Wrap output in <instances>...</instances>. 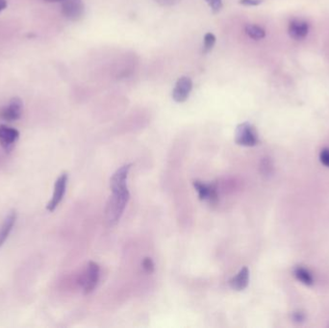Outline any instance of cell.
Returning a JSON list of instances; mask_svg holds the SVG:
<instances>
[{
  "label": "cell",
  "instance_id": "cell-1",
  "mask_svg": "<svg viewBox=\"0 0 329 328\" xmlns=\"http://www.w3.org/2000/svg\"><path fill=\"white\" fill-rule=\"evenodd\" d=\"M112 192L113 194L110 196L106 205L105 215L110 224H116L117 222H119L127 205L130 193L127 187L114 189L112 190Z\"/></svg>",
  "mask_w": 329,
  "mask_h": 328
},
{
  "label": "cell",
  "instance_id": "cell-2",
  "mask_svg": "<svg viewBox=\"0 0 329 328\" xmlns=\"http://www.w3.org/2000/svg\"><path fill=\"white\" fill-rule=\"evenodd\" d=\"M235 143L242 146H257L259 144V137L256 128L249 122L239 124L235 132Z\"/></svg>",
  "mask_w": 329,
  "mask_h": 328
},
{
  "label": "cell",
  "instance_id": "cell-3",
  "mask_svg": "<svg viewBox=\"0 0 329 328\" xmlns=\"http://www.w3.org/2000/svg\"><path fill=\"white\" fill-rule=\"evenodd\" d=\"M100 279V266L95 262H89L81 278L83 292L88 294L92 292Z\"/></svg>",
  "mask_w": 329,
  "mask_h": 328
},
{
  "label": "cell",
  "instance_id": "cell-4",
  "mask_svg": "<svg viewBox=\"0 0 329 328\" xmlns=\"http://www.w3.org/2000/svg\"><path fill=\"white\" fill-rule=\"evenodd\" d=\"M192 185L198 191L201 201H208L210 204H217L219 201L217 183H204L200 180H193Z\"/></svg>",
  "mask_w": 329,
  "mask_h": 328
},
{
  "label": "cell",
  "instance_id": "cell-5",
  "mask_svg": "<svg viewBox=\"0 0 329 328\" xmlns=\"http://www.w3.org/2000/svg\"><path fill=\"white\" fill-rule=\"evenodd\" d=\"M23 112V103L19 97H13L7 105L0 108V119L14 121L20 119Z\"/></svg>",
  "mask_w": 329,
  "mask_h": 328
},
{
  "label": "cell",
  "instance_id": "cell-6",
  "mask_svg": "<svg viewBox=\"0 0 329 328\" xmlns=\"http://www.w3.org/2000/svg\"><path fill=\"white\" fill-rule=\"evenodd\" d=\"M62 13L64 18L72 21H78L85 14V5L82 0H64Z\"/></svg>",
  "mask_w": 329,
  "mask_h": 328
},
{
  "label": "cell",
  "instance_id": "cell-7",
  "mask_svg": "<svg viewBox=\"0 0 329 328\" xmlns=\"http://www.w3.org/2000/svg\"><path fill=\"white\" fill-rule=\"evenodd\" d=\"M68 179L69 175L68 173H62L58 179L56 180L54 186V192L52 195V199L48 202L46 209L49 212H53L58 205L63 201L64 193H65V189H67V184H68Z\"/></svg>",
  "mask_w": 329,
  "mask_h": 328
},
{
  "label": "cell",
  "instance_id": "cell-8",
  "mask_svg": "<svg viewBox=\"0 0 329 328\" xmlns=\"http://www.w3.org/2000/svg\"><path fill=\"white\" fill-rule=\"evenodd\" d=\"M192 89V79L188 76L180 77L175 84L173 91V99L177 103H183L188 100Z\"/></svg>",
  "mask_w": 329,
  "mask_h": 328
},
{
  "label": "cell",
  "instance_id": "cell-9",
  "mask_svg": "<svg viewBox=\"0 0 329 328\" xmlns=\"http://www.w3.org/2000/svg\"><path fill=\"white\" fill-rule=\"evenodd\" d=\"M19 138V132L15 128L7 125H0V145L10 152Z\"/></svg>",
  "mask_w": 329,
  "mask_h": 328
},
{
  "label": "cell",
  "instance_id": "cell-10",
  "mask_svg": "<svg viewBox=\"0 0 329 328\" xmlns=\"http://www.w3.org/2000/svg\"><path fill=\"white\" fill-rule=\"evenodd\" d=\"M310 31V25L303 19H292L289 24L288 32L290 37L295 41H302L308 36Z\"/></svg>",
  "mask_w": 329,
  "mask_h": 328
},
{
  "label": "cell",
  "instance_id": "cell-11",
  "mask_svg": "<svg viewBox=\"0 0 329 328\" xmlns=\"http://www.w3.org/2000/svg\"><path fill=\"white\" fill-rule=\"evenodd\" d=\"M131 164L124 165L120 167L117 172L113 174V176L110 179V187L111 190L113 189H119V188H124L127 187V176L129 171L131 169Z\"/></svg>",
  "mask_w": 329,
  "mask_h": 328
},
{
  "label": "cell",
  "instance_id": "cell-12",
  "mask_svg": "<svg viewBox=\"0 0 329 328\" xmlns=\"http://www.w3.org/2000/svg\"><path fill=\"white\" fill-rule=\"evenodd\" d=\"M249 283V270L244 267L235 276L229 279L228 284L231 289L235 291H243L247 288Z\"/></svg>",
  "mask_w": 329,
  "mask_h": 328
},
{
  "label": "cell",
  "instance_id": "cell-13",
  "mask_svg": "<svg viewBox=\"0 0 329 328\" xmlns=\"http://www.w3.org/2000/svg\"><path fill=\"white\" fill-rule=\"evenodd\" d=\"M17 220V214L15 211L9 213V215L3 220L0 225V247L4 245L5 241L9 237L10 233L14 227Z\"/></svg>",
  "mask_w": 329,
  "mask_h": 328
},
{
  "label": "cell",
  "instance_id": "cell-14",
  "mask_svg": "<svg viewBox=\"0 0 329 328\" xmlns=\"http://www.w3.org/2000/svg\"><path fill=\"white\" fill-rule=\"evenodd\" d=\"M293 275H294V277L300 282H302V284H304L306 286H312L315 283V280H314V277H313L312 274H311L308 270H306L303 267H297V268H294V270H293Z\"/></svg>",
  "mask_w": 329,
  "mask_h": 328
},
{
  "label": "cell",
  "instance_id": "cell-15",
  "mask_svg": "<svg viewBox=\"0 0 329 328\" xmlns=\"http://www.w3.org/2000/svg\"><path fill=\"white\" fill-rule=\"evenodd\" d=\"M245 31L247 33V36L253 40H262L266 37V31L264 28L255 25V24H247Z\"/></svg>",
  "mask_w": 329,
  "mask_h": 328
},
{
  "label": "cell",
  "instance_id": "cell-16",
  "mask_svg": "<svg viewBox=\"0 0 329 328\" xmlns=\"http://www.w3.org/2000/svg\"><path fill=\"white\" fill-rule=\"evenodd\" d=\"M216 44V37L212 33H207L204 36V44H203V49L202 52L203 54H207L209 53L211 50L213 49V47Z\"/></svg>",
  "mask_w": 329,
  "mask_h": 328
},
{
  "label": "cell",
  "instance_id": "cell-17",
  "mask_svg": "<svg viewBox=\"0 0 329 328\" xmlns=\"http://www.w3.org/2000/svg\"><path fill=\"white\" fill-rule=\"evenodd\" d=\"M142 266H143V269L145 270V272L147 274H152L154 272V263H153L152 259L149 257H146L143 260Z\"/></svg>",
  "mask_w": 329,
  "mask_h": 328
},
{
  "label": "cell",
  "instance_id": "cell-18",
  "mask_svg": "<svg viewBox=\"0 0 329 328\" xmlns=\"http://www.w3.org/2000/svg\"><path fill=\"white\" fill-rule=\"evenodd\" d=\"M207 4L209 5L212 12L214 14L219 13L220 10L222 9V0H205Z\"/></svg>",
  "mask_w": 329,
  "mask_h": 328
},
{
  "label": "cell",
  "instance_id": "cell-19",
  "mask_svg": "<svg viewBox=\"0 0 329 328\" xmlns=\"http://www.w3.org/2000/svg\"><path fill=\"white\" fill-rule=\"evenodd\" d=\"M273 171V165L271 163V160L269 158H264L261 163V172L265 174H271Z\"/></svg>",
  "mask_w": 329,
  "mask_h": 328
},
{
  "label": "cell",
  "instance_id": "cell-20",
  "mask_svg": "<svg viewBox=\"0 0 329 328\" xmlns=\"http://www.w3.org/2000/svg\"><path fill=\"white\" fill-rule=\"evenodd\" d=\"M320 161L323 166L329 168V148L321 149L320 153Z\"/></svg>",
  "mask_w": 329,
  "mask_h": 328
},
{
  "label": "cell",
  "instance_id": "cell-21",
  "mask_svg": "<svg viewBox=\"0 0 329 328\" xmlns=\"http://www.w3.org/2000/svg\"><path fill=\"white\" fill-rule=\"evenodd\" d=\"M154 1L160 6L170 7V6H174L175 4L179 3L181 0H154Z\"/></svg>",
  "mask_w": 329,
  "mask_h": 328
},
{
  "label": "cell",
  "instance_id": "cell-22",
  "mask_svg": "<svg viewBox=\"0 0 329 328\" xmlns=\"http://www.w3.org/2000/svg\"><path fill=\"white\" fill-rule=\"evenodd\" d=\"M263 2V0H240V4L245 6H258Z\"/></svg>",
  "mask_w": 329,
  "mask_h": 328
},
{
  "label": "cell",
  "instance_id": "cell-23",
  "mask_svg": "<svg viewBox=\"0 0 329 328\" xmlns=\"http://www.w3.org/2000/svg\"><path fill=\"white\" fill-rule=\"evenodd\" d=\"M292 319H293L294 321H297V322H302V321L304 320V315L302 313H301V312H297V313L293 314Z\"/></svg>",
  "mask_w": 329,
  "mask_h": 328
},
{
  "label": "cell",
  "instance_id": "cell-24",
  "mask_svg": "<svg viewBox=\"0 0 329 328\" xmlns=\"http://www.w3.org/2000/svg\"><path fill=\"white\" fill-rule=\"evenodd\" d=\"M7 7V0H0V12L6 9Z\"/></svg>",
  "mask_w": 329,
  "mask_h": 328
},
{
  "label": "cell",
  "instance_id": "cell-25",
  "mask_svg": "<svg viewBox=\"0 0 329 328\" xmlns=\"http://www.w3.org/2000/svg\"><path fill=\"white\" fill-rule=\"evenodd\" d=\"M45 1L48 3H52V2H60V1H64V0H45Z\"/></svg>",
  "mask_w": 329,
  "mask_h": 328
}]
</instances>
